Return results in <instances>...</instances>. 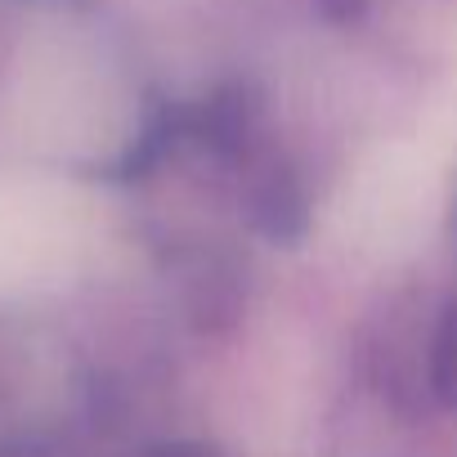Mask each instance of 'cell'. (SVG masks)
Returning <instances> with one entry per match:
<instances>
[{
  "label": "cell",
  "mask_w": 457,
  "mask_h": 457,
  "mask_svg": "<svg viewBox=\"0 0 457 457\" xmlns=\"http://www.w3.org/2000/svg\"><path fill=\"white\" fill-rule=\"evenodd\" d=\"M430 381H435L439 399L457 408V296L439 314V328L430 341Z\"/></svg>",
  "instance_id": "obj_1"
},
{
  "label": "cell",
  "mask_w": 457,
  "mask_h": 457,
  "mask_svg": "<svg viewBox=\"0 0 457 457\" xmlns=\"http://www.w3.org/2000/svg\"><path fill=\"white\" fill-rule=\"evenodd\" d=\"M144 457H224V453L202 439H170V444H153Z\"/></svg>",
  "instance_id": "obj_2"
},
{
  "label": "cell",
  "mask_w": 457,
  "mask_h": 457,
  "mask_svg": "<svg viewBox=\"0 0 457 457\" xmlns=\"http://www.w3.org/2000/svg\"><path fill=\"white\" fill-rule=\"evenodd\" d=\"M453 243H457V197H453Z\"/></svg>",
  "instance_id": "obj_3"
}]
</instances>
